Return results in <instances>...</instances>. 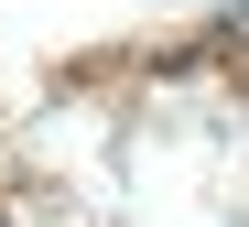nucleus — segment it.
Masks as SVG:
<instances>
[]
</instances>
